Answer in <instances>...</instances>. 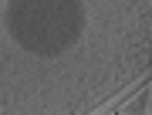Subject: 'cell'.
I'll return each instance as SVG.
<instances>
[{"label": "cell", "instance_id": "6da1fadb", "mask_svg": "<svg viewBox=\"0 0 152 115\" xmlns=\"http://www.w3.org/2000/svg\"><path fill=\"white\" fill-rule=\"evenodd\" d=\"M7 31L24 51L37 58H54L78 41L85 24L81 0H10Z\"/></svg>", "mask_w": 152, "mask_h": 115}]
</instances>
